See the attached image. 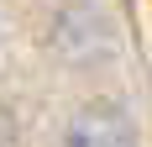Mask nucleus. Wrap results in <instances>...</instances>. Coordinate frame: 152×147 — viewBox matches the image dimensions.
Returning a JSON list of instances; mask_svg holds the SVG:
<instances>
[{
    "mask_svg": "<svg viewBox=\"0 0 152 147\" xmlns=\"http://www.w3.org/2000/svg\"><path fill=\"white\" fill-rule=\"evenodd\" d=\"M63 147H137V126H131V116H126L121 105L89 100L74 121H68Z\"/></svg>",
    "mask_w": 152,
    "mask_h": 147,
    "instance_id": "1",
    "label": "nucleus"
},
{
    "mask_svg": "<svg viewBox=\"0 0 152 147\" xmlns=\"http://www.w3.org/2000/svg\"><path fill=\"white\" fill-rule=\"evenodd\" d=\"M0 147H11V116L0 110Z\"/></svg>",
    "mask_w": 152,
    "mask_h": 147,
    "instance_id": "2",
    "label": "nucleus"
}]
</instances>
